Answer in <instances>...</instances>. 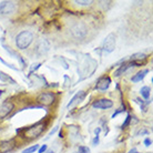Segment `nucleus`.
Instances as JSON below:
<instances>
[{
  "label": "nucleus",
  "instance_id": "nucleus-1",
  "mask_svg": "<svg viewBox=\"0 0 153 153\" xmlns=\"http://www.w3.org/2000/svg\"><path fill=\"white\" fill-rule=\"evenodd\" d=\"M49 124V120L43 119L40 120L38 122L31 124L30 126L22 128V129H18L16 131L17 132V137L21 138L25 141H33L36 139H39L42 134L45 133V131L47 130V126Z\"/></svg>",
  "mask_w": 153,
  "mask_h": 153
},
{
  "label": "nucleus",
  "instance_id": "nucleus-2",
  "mask_svg": "<svg viewBox=\"0 0 153 153\" xmlns=\"http://www.w3.org/2000/svg\"><path fill=\"white\" fill-rule=\"evenodd\" d=\"M35 40V36L31 31L23 30L16 36V47L18 50H27Z\"/></svg>",
  "mask_w": 153,
  "mask_h": 153
},
{
  "label": "nucleus",
  "instance_id": "nucleus-3",
  "mask_svg": "<svg viewBox=\"0 0 153 153\" xmlns=\"http://www.w3.org/2000/svg\"><path fill=\"white\" fill-rule=\"evenodd\" d=\"M57 101V94L52 91L41 92L37 97V102L40 104V107H51Z\"/></svg>",
  "mask_w": 153,
  "mask_h": 153
},
{
  "label": "nucleus",
  "instance_id": "nucleus-4",
  "mask_svg": "<svg viewBox=\"0 0 153 153\" xmlns=\"http://www.w3.org/2000/svg\"><path fill=\"white\" fill-rule=\"evenodd\" d=\"M18 4L15 1H1L0 2V17H10L15 15Z\"/></svg>",
  "mask_w": 153,
  "mask_h": 153
},
{
  "label": "nucleus",
  "instance_id": "nucleus-5",
  "mask_svg": "<svg viewBox=\"0 0 153 153\" xmlns=\"http://www.w3.org/2000/svg\"><path fill=\"white\" fill-rule=\"evenodd\" d=\"M115 45H117V37L114 33H109V35L104 38L102 42V50L107 53H111L115 49Z\"/></svg>",
  "mask_w": 153,
  "mask_h": 153
},
{
  "label": "nucleus",
  "instance_id": "nucleus-6",
  "mask_svg": "<svg viewBox=\"0 0 153 153\" xmlns=\"http://www.w3.org/2000/svg\"><path fill=\"white\" fill-rule=\"evenodd\" d=\"M92 108L97 109V110H109L113 108L114 103L111 99H108V98H100V99H96L92 102Z\"/></svg>",
  "mask_w": 153,
  "mask_h": 153
},
{
  "label": "nucleus",
  "instance_id": "nucleus-7",
  "mask_svg": "<svg viewBox=\"0 0 153 153\" xmlns=\"http://www.w3.org/2000/svg\"><path fill=\"white\" fill-rule=\"evenodd\" d=\"M70 30H71V33L76 39H83L88 33V29L85 27V25L82 22L74 23Z\"/></svg>",
  "mask_w": 153,
  "mask_h": 153
},
{
  "label": "nucleus",
  "instance_id": "nucleus-8",
  "mask_svg": "<svg viewBox=\"0 0 153 153\" xmlns=\"http://www.w3.org/2000/svg\"><path fill=\"white\" fill-rule=\"evenodd\" d=\"M15 110V103L11 101H4L0 104V121H2L4 119L11 114V112Z\"/></svg>",
  "mask_w": 153,
  "mask_h": 153
},
{
  "label": "nucleus",
  "instance_id": "nucleus-9",
  "mask_svg": "<svg viewBox=\"0 0 153 153\" xmlns=\"http://www.w3.org/2000/svg\"><path fill=\"white\" fill-rule=\"evenodd\" d=\"M17 148V138L0 141V153H10Z\"/></svg>",
  "mask_w": 153,
  "mask_h": 153
},
{
  "label": "nucleus",
  "instance_id": "nucleus-10",
  "mask_svg": "<svg viewBox=\"0 0 153 153\" xmlns=\"http://www.w3.org/2000/svg\"><path fill=\"white\" fill-rule=\"evenodd\" d=\"M50 50V42L47 40V39H40L37 45L35 47V53L38 56V57H42L45 54L48 53V51Z\"/></svg>",
  "mask_w": 153,
  "mask_h": 153
},
{
  "label": "nucleus",
  "instance_id": "nucleus-11",
  "mask_svg": "<svg viewBox=\"0 0 153 153\" xmlns=\"http://www.w3.org/2000/svg\"><path fill=\"white\" fill-rule=\"evenodd\" d=\"M111 83H112V81H111V78H110V76H102L101 78H99V79L97 80L94 89L98 90V91L104 92L110 88Z\"/></svg>",
  "mask_w": 153,
  "mask_h": 153
},
{
  "label": "nucleus",
  "instance_id": "nucleus-12",
  "mask_svg": "<svg viewBox=\"0 0 153 153\" xmlns=\"http://www.w3.org/2000/svg\"><path fill=\"white\" fill-rule=\"evenodd\" d=\"M85 97H87V93H85V91H83V90H80L79 92H76V94L72 97V99L69 101V103L67 105V109H71V108L78 105L80 102L83 101Z\"/></svg>",
  "mask_w": 153,
  "mask_h": 153
},
{
  "label": "nucleus",
  "instance_id": "nucleus-13",
  "mask_svg": "<svg viewBox=\"0 0 153 153\" xmlns=\"http://www.w3.org/2000/svg\"><path fill=\"white\" fill-rule=\"evenodd\" d=\"M148 73H149V69L140 70V71H138L135 74L132 76V78H131V82H132V83H138V82H141V81L146 76Z\"/></svg>",
  "mask_w": 153,
  "mask_h": 153
},
{
  "label": "nucleus",
  "instance_id": "nucleus-14",
  "mask_svg": "<svg viewBox=\"0 0 153 153\" xmlns=\"http://www.w3.org/2000/svg\"><path fill=\"white\" fill-rule=\"evenodd\" d=\"M148 59V54L143 53V52H137V53L132 54L128 58L129 61H138V62H146Z\"/></svg>",
  "mask_w": 153,
  "mask_h": 153
},
{
  "label": "nucleus",
  "instance_id": "nucleus-15",
  "mask_svg": "<svg viewBox=\"0 0 153 153\" xmlns=\"http://www.w3.org/2000/svg\"><path fill=\"white\" fill-rule=\"evenodd\" d=\"M0 81H1V82H4V83H9V84H16L17 83L13 78H11L8 73L4 72L2 70H0Z\"/></svg>",
  "mask_w": 153,
  "mask_h": 153
},
{
  "label": "nucleus",
  "instance_id": "nucleus-16",
  "mask_svg": "<svg viewBox=\"0 0 153 153\" xmlns=\"http://www.w3.org/2000/svg\"><path fill=\"white\" fill-rule=\"evenodd\" d=\"M2 48H4V51H6V52H7V53L9 54L11 58H13V59H17V60H18V59L21 57V56H20V54L16 51V50H13L11 47L7 46V45H4V43H2Z\"/></svg>",
  "mask_w": 153,
  "mask_h": 153
},
{
  "label": "nucleus",
  "instance_id": "nucleus-17",
  "mask_svg": "<svg viewBox=\"0 0 153 153\" xmlns=\"http://www.w3.org/2000/svg\"><path fill=\"white\" fill-rule=\"evenodd\" d=\"M151 88H150L149 85H144V87H142L140 89V96L143 98L144 100H149L150 97H151Z\"/></svg>",
  "mask_w": 153,
  "mask_h": 153
},
{
  "label": "nucleus",
  "instance_id": "nucleus-18",
  "mask_svg": "<svg viewBox=\"0 0 153 153\" xmlns=\"http://www.w3.org/2000/svg\"><path fill=\"white\" fill-rule=\"evenodd\" d=\"M73 4L79 6V7H89L93 4V1H91V0H74Z\"/></svg>",
  "mask_w": 153,
  "mask_h": 153
},
{
  "label": "nucleus",
  "instance_id": "nucleus-19",
  "mask_svg": "<svg viewBox=\"0 0 153 153\" xmlns=\"http://www.w3.org/2000/svg\"><path fill=\"white\" fill-rule=\"evenodd\" d=\"M39 146H40V144H33V146H28V148H26V149H23L21 153H35L38 151Z\"/></svg>",
  "mask_w": 153,
  "mask_h": 153
},
{
  "label": "nucleus",
  "instance_id": "nucleus-20",
  "mask_svg": "<svg viewBox=\"0 0 153 153\" xmlns=\"http://www.w3.org/2000/svg\"><path fill=\"white\" fill-rule=\"evenodd\" d=\"M41 65H42L41 62H36V63H32V65H30V68H29V74H32L33 72H36L37 70L41 68Z\"/></svg>",
  "mask_w": 153,
  "mask_h": 153
},
{
  "label": "nucleus",
  "instance_id": "nucleus-21",
  "mask_svg": "<svg viewBox=\"0 0 153 153\" xmlns=\"http://www.w3.org/2000/svg\"><path fill=\"white\" fill-rule=\"evenodd\" d=\"M0 62L2 63V65H4L6 67H8L9 69H11V70H13V71H19V69H18V67H16L15 65H11V63H9V62H7V61H4L2 58L0 57Z\"/></svg>",
  "mask_w": 153,
  "mask_h": 153
},
{
  "label": "nucleus",
  "instance_id": "nucleus-22",
  "mask_svg": "<svg viewBox=\"0 0 153 153\" xmlns=\"http://www.w3.org/2000/svg\"><path fill=\"white\" fill-rule=\"evenodd\" d=\"M131 121H132V115H131V114H128V115H126V120H124V122H123V123H122V126H121V129H122V130L126 129L128 126H130Z\"/></svg>",
  "mask_w": 153,
  "mask_h": 153
},
{
  "label": "nucleus",
  "instance_id": "nucleus-23",
  "mask_svg": "<svg viewBox=\"0 0 153 153\" xmlns=\"http://www.w3.org/2000/svg\"><path fill=\"white\" fill-rule=\"evenodd\" d=\"M76 153H90V148H88L87 146H79Z\"/></svg>",
  "mask_w": 153,
  "mask_h": 153
},
{
  "label": "nucleus",
  "instance_id": "nucleus-24",
  "mask_svg": "<svg viewBox=\"0 0 153 153\" xmlns=\"http://www.w3.org/2000/svg\"><path fill=\"white\" fill-rule=\"evenodd\" d=\"M126 105L123 104L122 108H121V109H118L117 111L113 112V114L111 115V118H112V119H114L115 117H117V115H118V114H120V113H123V112H126Z\"/></svg>",
  "mask_w": 153,
  "mask_h": 153
},
{
  "label": "nucleus",
  "instance_id": "nucleus-25",
  "mask_svg": "<svg viewBox=\"0 0 153 153\" xmlns=\"http://www.w3.org/2000/svg\"><path fill=\"white\" fill-rule=\"evenodd\" d=\"M146 134H149V131L146 130V129H144V128H142V129H140L135 133V137H142V135H146Z\"/></svg>",
  "mask_w": 153,
  "mask_h": 153
},
{
  "label": "nucleus",
  "instance_id": "nucleus-26",
  "mask_svg": "<svg viewBox=\"0 0 153 153\" xmlns=\"http://www.w3.org/2000/svg\"><path fill=\"white\" fill-rule=\"evenodd\" d=\"M58 129H59V126H54L53 129H52V130H51V131L49 132V134H48V137L46 138V140H48V139H50L51 137H52V135H54V133H56V132L58 131Z\"/></svg>",
  "mask_w": 153,
  "mask_h": 153
},
{
  "label": "nucleus",
  "instance_id": "nucleus-27",
  "mask_svg": "<svg viewBox=\"0 0 153 153\" xmlns=\"http://www.w3.org/2000/svg\"><path fill=\"white\" fill-rule=\"evenodd\" d=\"M48 150V146L47 144H42V146H39V149L37 152L38 153H46V151Z\"/></svg>",
  "mask_w": 153,
  "mask_h": 153
},
{
  "label": "nucleus",
  "instance_id": "nucleus-28",
  "mask_svg": "<svg viewBox=\"0 0 153 153\" xmlns=\"http://www.w3.org/2000/svg\"><path fill=\"white\" fill-rule=\"evenodd\" d=\"M99 143H100V137L99 135H94V138L92 140V146H99Z\"/></svg>",
  "mask_w": 153,
  "mask_h": 153
},
{
  "label": "nucleus",
  "instance_id": "nucleus-29",
  "mask_svg": "<svg viewBox=\"0 0 153 153\" xmlns=\"http://www.w3.org/2000/svg\"><path fill=\"white\" fill-rule=\"evenodd\" d=\"M143 143H144V146H146V148H149V146L152 144V140H151L150 138H146V139H144V142H143Z\"/></svg>",
  "mask_w": 153,
  "mask_h": 153
},
{
  "label": "nucleus",
  "instance_id": "nucleus-30",
  "mask_svg": "<svg viewBox=\"0 0 153 153\" xmlns=\"http://www.w3.org/2000/svg\"><path fill=\"white\" fill-rule=\"evenodd\" d=\"M100 132H101V128H96V130H94V135H99Z\"/></svg>",
  "mask_w": 153,
  "mask_h": 153
},
{
  "label": "nucleus",
  "instance_id": "nucleus-31",
  "mask_svg": "<svg viewBox=\"0 0 153 153\" xmlns=\"http://www.w3.org/2000/svg\"><path fill=\"white\" fill-rule=\"evenodd\" d=\"M128 153H142V152H139L138 150H137V148H132Z\"/></svg>",
  "mask_w": 153,
  "mask_h": 153
},
{
  "label": "nucleus",
  "instance_id": "nucleus-32",
  "mask_svg": "<svg viewBox=\"0 0 153 153\" xmlns=\"http://www.w3.org/2000/svg\"><path fill=\"white\" fill-rule=\"evenodd\" d=\"M46 153H54V150H52V149L49 150V149H48V150L46 151Z\"/></svg>",
  "mask_w": 153,
  "mask_h": 153
}]
</instances>
